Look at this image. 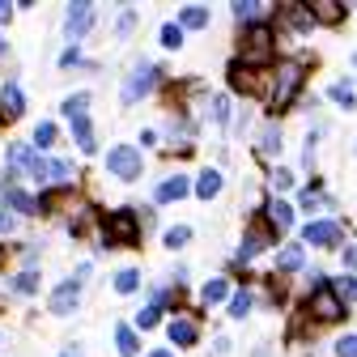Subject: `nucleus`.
Returning <instances> with one entry per match:
<instances>
[{"label": "nucleus", "mask_w": 357, "mask_h": 357, "mask_svg": "<svg viewBox=\"0 0 357 357\" xmlns=\"http://www.w3.org/2000/svg\"><path fill=\"white\" fill-rule=\"evenodd\" d=\"M302 64L298 60H285V64H277L273 68V94H268V102H273L277 111H285V107H294V98H298V89H302Z\"/></svg>", "instance_id": "f257e3e1"}, {"label": "nucleus", "mask_w": 357, "mask_h": 357, "mask_svg": "<svg viewBox=\"0 0 357 357\" xmlns=\"http://www.w3.org/2000/svg\"><path fill=\"white\" fill-rule=\"evenodd\" d=\"M102 238H107V247H111V243H123V247H132V243L141 238L137 213H132V208H115V213L102 221Z\"/></svg>", "instance_id": "f03ea898"}, {"label": "nucleus", "mask_w": 357, "mask_h": 357, "mask_svg": "<svg viewBox=\"0 0 357 357\" xmlns=\"http://www.w3.org/2000/svg\"><path fill=\"white\" fill-rule=\"evenodd\" d=\"M268 60H273V30L264 22H255L243 34V60L238 64H268Z\"/></svg>", "instance_id": "7ed1b4c3"}, {"label": "nucleus", "mask_w": 357, "mask_h": 357, "mask_svg": "<svg viewBox=\"0 0 357 357\" xmlns=\"http://www.w3.org/2000/svg\"><path fill=\"white\" fill-rule=\"evenodd\" d=\"M107 170L115 178H123V183H132V178H141V149H132V145H115L107 153Z\"/></svg>", "instance_id": "20e7f679"}, {"label": "nucleus", "mask_w": 357, "mask_h": 357, "mask_svg": "<svg viewBox=\"0 0 357 357\" xmlns=\"http://www.w3.org/2000/svg\"><path fill=\"white\" fill-rule=\"evenodd\" d=\"M30 174L38 178V188H56V183H73V166L56 162V158H34Z\"/></svg>", "instance_id": "39448f33"}, {"label": "nucleus", "mask_w": 357, "mask_h": 357, "mask_svg": "<svg viewBox=\"0 0 357 357\" xmlns=\"http://www.w3.org/2000/svg\"><path fill=\"white\" fill-rule=\"evenodd\" d=\"M153 81H158V68L153 64H137L128 73V81H123V102L132 107V102H141L149 89H153Z\"/></svg>", "instance_id": "423d86ee"}, {"label": "nucleus", "mask_w": 357, "mask_h": 357, "mask_svg": "<svg viewBox=\"0 0 357 357\" xmlns=\"http://www.w3.org/2000/svg\"><path fill=\"white\" fill-rule=\"evenodd\" d=\"M306 310H310L315 319H324V324H328V319H336V315H340L344 306H340V298H336V289H332V285H319L315 294L306 298Z\"/></svg>", "instance_id": "0eeeda50"}, {"label": "nucleus", "mask_w": 357, "mask_h": 357, "mask_svg": "<svg viewBox=\"0 0 357 357\" xmlns=\"http://www.w3.org/2000/svg\"><path fill=\"white\" fill-rule=\"evenodd\" d=\"M89 26H94V5H89V0H77V5H68V17H64L68 38H85Z\"/></svg>", "instance_id": "6e6552de"}, {"label": "nucleus", "mask_w": 357, "mask_h": 357, "mask_svg": "<svg viewBox=\"0 0 357 357\" xmlns=\"http://www.w3.org/2000/svg\"><path fill=\"white\" fill-rule=\"evenodd\" d=\"M302 243H315V247H336L340 243V226L336 221H310L302 230Z\"/></svg>", "instance_id": "1a4fd4ad"}, {"label": "nucleus", "mask_w": 357, "mask_h": 357, "mask_svg": "<svg viewBox=\"0 0 357 357\" xmlns=\"http://www.w3.org/2000/svg\"><path fill=\"white\" fill-rule=\"evenodd\" d=\"M77 298H81V281L73 277V281L56 285V294H52V310H56V315H68V310L77 306Z\"/></svg>", "instance_id": "9d476101"}, {"label": "nucleus", "mask_w": 357, "mask_h": 357, "mask_svg": "<svg viewBox=\"0 0 357 357\" xmlns=\"http://www.w3.org/2000/svg\"><path fill=\"white\" fill-rule=\"evenodd\" d=\"M268 238H273V230H268V226H251L247 238H243V247H238V264H247L251 255H259L268 247Z\"/></svg>", "instance_id": "9b49d317"}, {"label": "nucleus", "mask_w": 357, "mask_h": 357, "mask_svg": "<svg viewBox=\"0 0 357 357\" xmlns=\"http://www.w3.org/2000/svg\"><path fill=\"white\" fill-rule=\"evenodd\" d=\"M188 192H192V183H188L183 174H174V178H166V183L158 188V200H162V204H170V200H183Z\"/></svg>", "instance_id": "f8f14e48"}, {"label": "nucleus", "mask_w": 357, "mask_h": 357, "mask_svg": "<svg viewBox=\"0 0 357 357\" xmlns=\"http://www.w3.org/2000/svg\"><path fill=\"white\" fill-rule=\"evenodd\" d=\"M268 226H273V230H289L294 226V204L273 200V204H268Z\"/></svg>", "instance_id": "ddd939ff"}, {"label": "nucleus", "mask_w": 357, "mask_h": 357, "mask_svg": "<svg viewBox=\"0 0 357 357\" xmlns=\"http://www.w3.org/2000/svg\"><path fill=\"white\" fill-rule=\"evenodd\" d=\"M310 22H315V17H310V5L302 9V5H285L281 9V26H289V30H306Z\"/></svg>", "instance_id": "4468645a"}, {"label": "nucleus", "mask_w": 357, "mask_h": 357, "mask_svg": "<svg viewBox=\"0 0 357 357\" xmlns=\"http://www.w3.org/2000/svg\"><path fill=\"white\" fill-rule=\"evenodd\" d=\"M310 17L324 22V26H336L340 22V5L336 0H315V5H310Z\"/></svg>", "instance_id": "2eb2a0df"}, {"label": "nucleus", "mask_w": 357, "mask_h": 357, "mask_svg": "<svg viewBox=\"0 0 357 357\" xmlns=\"http://www.w3.org/2000/svg\"><path fill=\"white\" fill-rule=\"evenodd\" d=\"M217 192H221V170H204V174L196 178V196H200V200H213Z\"/></svg>", "instance_id": "dca6fc26"}, {"label": "nucleus", "mask_w": 357, "mask_h": 357, "mask_svg": "<svg viewBox=\"0 0 357 357\" xmlns=\"http://www.w3.org/2000/svg\"><path fill=\"white\" fill-rule=\"evenodd\" d=\"M196 336H200V332H196L192 319H174V324H170V344H196Z\"/></svg>", "instance_id": "f3484780"}, {"label": "nucleus", "mask_w": 357, "mask_h": 357, "mask_svg": "<svg viewBox=\"0 0 357 357\" xmlns=\"http://www.w3.org/2000/svg\"><path fill=\"white\" fill-rule=\"evenodd\" d=\"M73 141H77L85 153H94V145H98V141H94V128H89V119H85V115H81V119H73Z\"/></svg>", "instance_id": "a211bd4d"}, {"label": "nucleus", "mask_w": 357, "mask_h": 357, "mask_svg": "<svg viewBox=\"0 0 357 357\" xmlns=\"http://www.w3.org/2000/svg\"><path fill=\"white\" fill-rule=\"evenodd\" d=\"M178 26H188V30H200V26H208V9H204V5H188L183 13H178Z\"/></svg>", "instance_id": "6ab92c4d"}, {"label": "nucleus", "mask_w": 357, "mask_h": 357, "mask_svg": "<svg viewBox=\"0 0 357 357\" xmlns=\"http://www.w3.org/2000/svg\"><path fill=\"white\" fill-rule=\"evenodd\" d=\"M0 102H5V111H9V115H22V111H26V98H22V89H17L13 81L0 89Z\"/></svg>", "instance_id": "aec40b11"}, {"label": "nucleus", "mask_w": 357, "mask_h": 357, "mask_svg": "<svg viewBox=\"0 0 357 357\" xmlns=\"http://www.w3.org/2000/svg\"><path fill=\"white\" fill-rule=\"evenodd\" d=\"M115 344H119V353H123V357H137V353H141L137 332H132L128 324H123V328H115Z\"/></svg>", "instance_id": "412c9836"}, {"label": "nucleus", "mask_w": 357, "mask_h": 357, "mask_svg": "<svg viewBox=\"0 0 357 357\" xmlns=\"http://www.w3.org/2000/svg\"><path fill=\"white\" fill-rule=\"evenodd\" d=\"M277 268H281V273H298V268H302V247L289 243V247L277 255Z\"/></svg>", "instance_id": "4be33fe9"}, {"label": "nucleus", "mask_w": 357, "mask_h": 357, "mask_svg": "<svg viewBox=\"0 0 357 357\" xmlns=\"http://www.w3.org/2000/svg\"><path fill=\"white\" fill-rule=\"evenodd\" d=\"M259 153H264V158H273V153H281V132H277L273 123H268V128L259 132Z\"/></svg>", "instance_id": "5701e85b"}, {"label": "nucleus", "mask_w": 357, "mask_h": 357, "mask_svg": "<svg viewBox=\"0 0 357 357\" xmlns=\"http://www.w3.org/2000/svg\"><path fill=\"white\" fill-rule=\"evenodd\" d=\"M5 200H9L17 213H43V208H38V200H30V196H26V192H17V188H9V192H5Z\"/></svg>", "instance_id": "b1692460"}, {"label": "nucleus", "mask_w": 357, "mask_h": 357, "mask_svg": "<svg viewBox=\"0 0 357 357\" xmlns=\"http://www.w3.org/2000/svg\"><path fill=\"white\" fill-rule=\"evenodd\" d=\"M34 145H38V149H52V145H56V123H52V119H43V123L34 128Z\"/></svg>", "instance_id": "393cba45"}, {"label": "nucleus", "mask_w": 357, "mask_h": 357, "mask_svg": "<svg viewBox=\"0 0 357 357\" xmlns=\"http://www.w3.org/2000/svg\"><path fill=\"white\" fill-rule=\"evenodd\" d=\"M226 294H230V285H226V281H221V277H217V281H208V285L200 289V302L208 306V302H221V298H226Z\"/></svg>", "instance_id": "a878e982"}, {"label": "nucleus", "mask_w": 357, "mask_h": 357, "mask_svg": "<svg viewBox=\"0 0 357 357\" xmlns=\"http://www.w3.org/2000/svg\"><path fill=\"white\" fill-rule=\"evenodd\" d=\"M137 285H141V273H137V268H123V273H115V289H119V294H132Z\"/></svg>", "instance_id": "bb28decb"}, {"label": "nucleus", "mask_w": 357, "mask_h": 357, "mask_svg": "<svg viewBox=\"0 0 357 357\" xmlns=\"http://www.w3.org/2000/svg\"><path fill=\"white\" fill-rule=\"evenodd\" d=\"M85 107H89V94H73V98H64V115H68V119H81Z\"/></svg>", "instance_id": "cd10ccee"}, {"label": "nucleus", "mask_w": 357, "mask_h": 357, "mask_svg": "<svg viewBox=\"0 0 357 357\" xmlns=\"http://www.w3.org/2000/svg\"><path fill=\"white\" fill-rule=\"evenodd\" d=\"M13 289H17V294H34V289H38V273H30V268H26V273H17V277H13Z\"/></svg>", "instance_id": "c85d7f7f"}, {"label": "nucleus", "mask_w": 357, "mask_h": 357, "mask_svg": "<svg viewBox=\"0 0 357 357\" xmlns=\"http://www.w3.org/2000/svg\"><path fill=\"white\" fill-rule=\"evenodd\" d=\"M259 9H264L259 0H238V5H234V17H238V22H251V17H259Z\"/></svg>", "instance_id": "c756f323"}, {"label": "nucleus", "mask_w": 357, "mask_h": 357, "mask_svg": "<svg viewBox=\"0 0 357 357\" xmlns=\"http://www.w3.org/2000/svg\"><path fill=\"white\" fill-rule=\"evenodd\" d=\"M188 238H192V230H188V226H170V230H166V247H170V251H178Z\"/></svg>", "instance_id": "7c9ffc66"}, {"label": "nucleus", "mask_w": 357, "mask_h": 357, "mask_svg": "<svg viewBox=\"0 0 357 357\" xmlns=\"http://www.w3.org/2000/svg\"><path fill=\"white\" fill-rule=\"evenodd\" d=\"M247 310H251V294H247V289H238V294L230 298V315H234V319H243Z\"/></svg>", "instance_id": "2f4dec72"}, {"label": "nucleus", "mask_w": 357, "mask_h": 357, "mask_svg": "<svg viewBox=\"0 0 357 357\" xmlns=\"http://www.w3.org/2000/svg\"><path fill=\"white\" fill-rule=\"evenodd\" d=\"M162 43H166V47H178V43H183V26H178V22H166V26H162Z\"/></svg>", "instance_id": "473e14b6"}, {"label": "nucleus", "mask_w": 357, "mask_h": 357, "mask_svg": "<svg viewBox=\"0 0 357 357\" xmlns=\"http://www.w3.org/2000/svg\"><path fill=\"white\" fill-rule=\"evenodd\" d=\"M332 289H336V298H344V302H349V298H357V281H353V277H336V281H332Z\"/></svg>", "instance_id": "72a5a7b5"}, {"label": "nucleus", "mask_w": 357, "mask_h": 357, "mask_svg": "<svg viewBox=\"0 0 357 357\" xmlns=\"http://www.w3.org/2000/svg\"><path fill=\"white\" fill-rule=\"evenodd\" d=\"M332 98H336L340 107H353V85H349V81H336V85H332Z\"/></svg>", "instance_id": "f704fd0d"}, {"label": "nucleus", "mask_w": 357, "mask_h": 357, "mask_svg": "<svg viewBox=\"0 0 357 357\" xmlns=\"http://www.w3.org/2000/svg\"><path fill=\"white\" fill-rule=\"evenodd\" d=\"M9 162H13V166H34L30 145H13V149H9Z\"/></svg>", "instance_id": "c9c22d12"}, {"label": "nucleus", "mask_w": 357, "mask_h": 357, "mask_svg": "<svg viewBox=\"0 0 357 357\" xmlns=\"http://www.w3.org/2000/svg\"><path fill=\"white\" fill-rule=\"evenodd\" d=\"M336 357H357V336H344V340H336Z\"/></svg>", "instance_id": "e433bc0d"}, {"label": "nucleus", "mask_w": 357, "mask_h": 357, "mask_svg": "<svg viewBox=\"0 0 357 357\" xmlns=\"http://www.w3.org/2000/svg\"><path fill=\"white\" fill-rule=\"evenodd\" d=\"M268 178H273V188H277V192H285V188L294 183V174H289V170H273Z\"/></svg>", "instance_id": "4c0bfd02"}, {"label": "nucleus", "mask_w": 357, "mask_h": 357, "mask_svg": "<svg viewBox=\"0 0 357 357\" xmlns=\"http://www.w3.org/2000/svg\"><path fill=\"white\" fill-rule=\"evenodd\" d=\"M137 324H141V328H153V324H158V306H145L141 315H137Z\"/></svg>", "instance_id": "58836bf2"}, {"label": "nucleus", "mask_w": 357, "mask_h": 357, "mask_svg": "<svg viewBox=\"0 0 357 357\" xmlns=\"http://www.w3.org/2000/svg\"><path fill=\"white\" fill-rule=\"evenodd\" d=\"M226 111H230L226 98H213V119H226Z\"/></svg>", "instance_id": "ea45409f"}, {"label": "nucleus", "mask_w": 357, "mask_h": 357, "mask_svg": "<svg viewBox=\"0 0 357 357\" xmlns=\"http://www.w3.org/2000/svg\"><path fill=\"white\" fill-rule=\"evenodd\" d=\"M132 26H137V13H123V17H119V26H115V30H119V34H128V30H132Z\"/></svg>", "instance_id": "a19ab883"}, {"label": "nucleus", "mask_w": 357, "mask_h": 357, "mask_svg": "<svg viewBox=\"0 0 357 357\" xmlns=\"http://www.w3.org/2000/svg\"><path fill=\"white\" fill-rule=\"evenodd\" d=\"M9 230H13V217H9L5 208H0V234H9Z\"/></svg>", "instance_id": "79ce46f5"}, {"label": "nucleus", "mask_w": 357, "mask_h": 357, "mask_svg": "<svg viewBox=\"0 0 357 357\" xmlns=\"http://www.w3.org/2000/svg\"><path fill=\"white\" fill-rule=\"evenodd\" d=\"M60 64H64V68H73V64H77V47H68V52L60 56Z\"/></svg>", "instance_id": "37998d69"}, {"label": "nucleus", "mask_w": 357, "mask_h": 357, "mask_svg": "<svg viewBox=\"0 0 357 357\" xmlns=\"http://www.w3.org/2000/svg\"><path fill=\"white\" fill-rule=\"evenodd\" d=\"M344 268H357V247H344Z\"/></svg>", "instance_id": "c03bdc74"}, {"label": "nucleus", "mask_w": 357, "mask_h": 357, "mask_svg": "<svg viewBox=\"0 0 357 357\" xmlns=\"http://www.w3.org/2000/svg\"><path fill=\"white\" fill-rule=\"evenodd\" d=\"M13 17V5H5V0H0V22H9Z\"/></svg>", "instance_id": "a18cd8bd"}, {"label": "nucleus", "mask_w": 357, "mask_h": 357, "mask_svg": "<svg viewBox=\"0 0 357 357\" xmlns=\"http://www.w3.org/2000/svg\"><path fill=\"white\" fill-rule=\"evenodd\" d=\"M149 357H174V353H170V349H153Z\"/></svg>", "instance_id": "49530a36"}, {"label": "nucleus", "mask_w": 357, "mask_h": 357, "mask_svg": "<svg viewBox=\"0 0 357 357\" xmlns=\"http://www.w3.org/2000/svg\"><path fill=\"white\" fill-rule=\"evenodd\" d=\"M60 357H77V353H60Z\"/></svg>", "instance_id": "de8ad7c7"}, {"label": "nucleus", "mask_w": 357, "mask_h": 357, "mask_svg": "<svg viewBox=\"0 0 357 357\" xmlns=\"http://www.w3.org/2000/svg\"><path fill=\"white\" fill-rule=\"evenodd\" d=\"M0 52H5V38H0Z\"/></svg>", "instance_id": "09e8293b"}, {"label": "nucleus", "mask_w": 357, "mask_h": 357, "mask_svg": "<svg viewBox=\"0 0 357 357\" xmlns=\"http://www.w3.org/2000/svg\"><path fill=\"white\" fill-rule=\"evenodd\" d=\"M353 64H357V56H353Z\"/></svg>", "instance_id": "8fccbe9b"}]
</instances>
